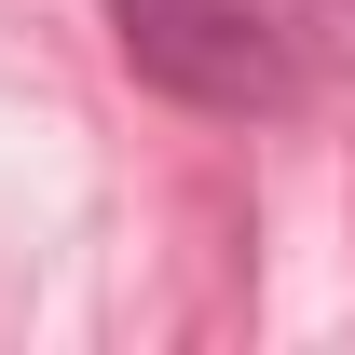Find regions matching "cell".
<instances>
[{"mask_svg": "<svg viewBox=\"0 0 355 355\" xmlns=\"http://www.w3.org/2000/svg\"><path fill=\"white\" fill-rule=\"evenodd\" d=\"M110 42L137 83H164L178 110H219V123H273L301 96V55L260 0H110Z\"/></svg>", "mask_w": 355, "mask_h": 355, "instance_id": "obj_1", "label": "cell"}]
</instances>
